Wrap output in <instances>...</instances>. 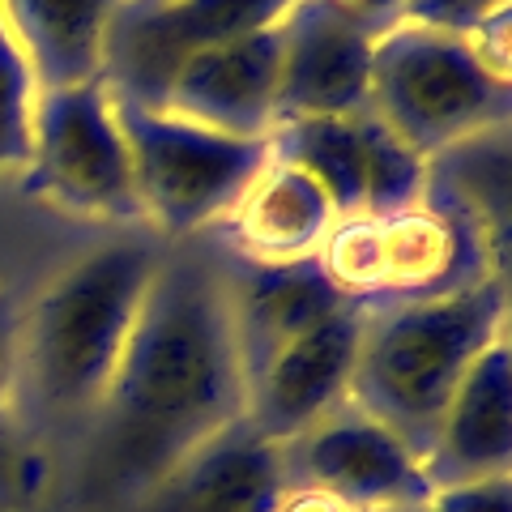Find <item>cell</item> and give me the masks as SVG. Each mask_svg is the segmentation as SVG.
I'll return each instance as SVG.
<instances>
[{
    "label": "cell",
    "mask_w": 512,
    "mask_h": 512,
    "mask_svg": "<svg viewBox=\"0 0 512 512\" xmlns=\"http://www.w3.org/2000/svg\"><path fill=\"white\" fill-rule=\"evenodd\" d=\"M508 333V274L436 299L367 303L350 402L427 453L461 376Z\"/></svg>",
    "instance_id": "2"
},
{
    "label": "cell",
    "mask_w": 512,
    "mask_h": 512,
    "mask_svg": "<svg viewBox=\"0 0 512 512\" xmlns=\"http://www.w3.org/2000/svg\"><path fill=\"white\" fill-rule=\"evenodd\" d=\"M116 103L133 154L137 210L163 235L214 231L274 158V141L218 133L124 94Z\"/></svg>",
    "instance_id": "5"
},
{
    "label": "cell",
    "mask_w": 512,
    "mask_h": 512,
    "mask_svg": "<svg viewBox=\"0 0 512 512\" xmlns=\"http://www.w3.org/2000/svg\"><path fill=\"white\" fill-rule=\"evenodd\" d=\"M427 487L512 474V355L508 333L491 342L448 397L423 453Z\"/></svg>",
    "instance_id": "15"
},
{
    "label": "cell",
    "mask_w": 512,
    "mask_h": 512,
    "mask_svg": "<svg viewBox=\"0 0 512 512\" xmlns=\"http://www.w3.org/2000/svg\"><path fill=\"white\" fill-rule=\"evenodd\" d=\"M282 495V444L235 419L120 512H278Z\"/></svg>",
    "instance_id": "14"
},
{
    "label": "cell",
    "mask_w": 512,
    "mask_h": 512,
    "mask_svg": "<svg viewBox=\"0 0 512 512\" xmlns=\"http://www.w3.org/2000/svg\"><path fill=\"white\" fill-rule=\"evenodd\" d=\"M342 5H346V9H355L359 18H367V22H372V26L380 30V26H389V22L397 18L402 0H342Z\"/></svg>",
    "instance_id": "26"
},
{
    "label": "cell",
    "mask_w": 512,
    "mask_h": 512,
    "mask_svg": "<svg viewBox=\"0 0 512 512\" xmlns=\"http://www.w3.org/2000/svg\"><path fill=\"white\" fill-rule=\"evenodd\" d=\"M128 0H5L39 90L107 77L111 26Z\"/></svg>",
    "instance_id": "18"
},
{
    "label": "cell",
    "mask_w": 512,
    "mask_h": 512,
    "mask_svg": "<svg viewBox=\"0 0 512 512\" xmlns=\"http://www.w3.org/2000/svg\"><path fill=\"white\" fill-rule=\"evenodd\" d=\"M376 35L380 30L342 0H295L278 22V120L367 111Z\"/></svg>",
    "instance_id": "11"
},
{
    "label": "cell",
    "mask_w": 512,
    "mask_h": 512,
    "mask_svg": "<svg viewBox=\"0 0 512 512\" xmlns=\"http://www.w3.org/2000/svg\"><path fill=\"white\" fill-rule=\"evenodd\" d=\"M235 419H244V367L222 269L197 256L158 261L124 359L90 419L86 495L120 512Z\"/></svg>",
    "instance_id": "1"
},
{
    "label": "cell",
    "mask_w": 512,
    "mask_h": 512,
    "mask_svg": "<svg viewBox=\"0 0 512 512\" xmlns=\"http://www.w3.org/2000/svg\"><path fill=\"white\" fill-rule=\"evenodd\" d=\"M278 512H350L346 504H338L333 495H320V491H303V487H286Z\"/></svg>",
    "instance_id": "25"
},
{
    "label": "cell",
    "mask_w": 512,
    "mask_h": 512,
    "mask_svg": "<svg viewBox=\"0 0 512 512\" xmlns=\"http://www.w3.org/2000/svg\"><path fill=\"white\" fill-rule=\"evenodd\" d=\"M508 171H512L508 128L461 141V146L444 150L427 163V192H436L453 210L466 214L504 265H508Z\"/></svg>",
    "instance_id": "19"
},
{
    "label": "cell",
    "mask_w": 512,
    "mask_h": 512,
    "mask_svg": "<svg viewBox=\"0 0 512 512\" xmlns=\"http://www.w3.org/2000/svg\"><path fill=\"white\" fill-rule=\"evenodd\" d=\"M367 303H342L308 333L274 350L244 380V419L274 444L295 440L350 402Z\"/></svg>",
    "instance_id": "10"
},
{
    "label": "cell",
    "mask_w": 512,
    "mask_h": 512,
    "mask_svg": "<svg viewBox=\"0 0 512 512\" xmlns=\"http://www.w3.org/2000/svg\"><path fill=\"white\" fill-rule=\"evenodd\" d=\"M512 0H402L393 22H410L423 30H440V35L470 39L495 18H508Z\"/></svg>",
    "instance_id": "21"
},
{
    "label": "cell",
    "mask_w": 512,
    "mask_h": 512,
    "mask_svg": "<svg viewBox=\"0 0 512 512\" xmlns=\"http://www.w3.org/2000/svg\"><path fill=\"white\" fill-rule=\"evenodd\" d=\"M376 235H380L376 303L453 295L508 269L491 252L483 231L436 192H423L406 210L376 218Z\"/></svg>",
    "instance_id": "13"
},
{
    "label": "cell",
    "mask_w": 512,
    "mask_h": 512,
    "mask_svg": "<svg viewBox=\"0 0 512 512\" xmlns=\"http://www.w3.org/2000/svg\"><path fill=\"white\" fill-rule=\"evenodd\" d=\"M43 457L0 406V512H18L43 491Z\"/></svg>",
    "instance_id": "22"
},
{
    "label": "cell",
    "mask_w": 512,
    "mask_h": 512,
    "mask_svg": "<svg viewBox=\"0 0 512 512\" xmlns=\"http://www.w3.org/2000/svg\"><path fill=\"white\" fill-rule=\"evenodd\" d=\"M18 184L47 210L82 222H141L133 154L107 77L39 90Z\"/></svg>",
    "instance_id": "6"
},
{
    "label": "cell",
    "mask_w": 512,
    "mask_h": 512,
    "mask_svg": "<svg viewBox=\"0 0 512 512\" xmlns=\"http://www.w3.org/2000/svg\"><path fill=\"white\" fill-rule=\"evenodd\" d=\"M367 111L427 163L512 120V77L495 73L470 39L410 22L380 26Z\"/></svg>",
    "instance_id": "4"
},
{
    "label": "cell",
    "mask_w": 512,
    "mask_h": 512,
    "mask_svg": "<svg viewBox=\"0 0 512 512\" xmlns=\"http://www.w3.org/2000/svg\"><path fill=\"white\" fill-rule=\"evenodd\" d=\"M423 512H512V474L431 487Z\"/></svg>",
    "instance_id": "23"
},
{
    "label": "cell",
    "mask_w": 512,
    "mask_h": 512,
    "mask_svg": "<svg viewBox=\"0 0 512 512\" xmlns=\"http://www.w3.org/2000/svg\"><path fill=\"white\" fill-rule=\"evenodd\" d=\"M39 107L35 69L13 35L9 9L0 0V180H18L26 150H30V124Z\"/></svg>",
    "instance_id": "20"
},
{
    "label": "cell",
    "mask_w": 512,
    "mask_h": 512,
    "mask_svg": "<svg viewBox=\"0 0 512 512\" xmlns=\"http://www.w3.org/2000/svg\"><path fill=\"white\" fill-rule=\"evenodd\" d=\"M286 487L333 495L350 512H384L427 500L419 453L355 402L282 444Z\"/></svg>",
    "instance_id": "8"
},
{
    "label": "cell",
    "mask_w": 512,
    "mask_h": 512,
    "mask_svg": "<svg viewBox=\"0 0 512 512\" xmlns=\"http://www.w3.org/2000/svg\"><path fill=\"white\" fill-rule=\"evenodd\" d=\"M274 158L295 163L329 192L338 218H389L427 192V158L372 111L278 120Z\"/></svg>",
    "instance_id": "7"
},
{
    "label": "cell",
    "mask_w": 512,
    "mask_h": 512,
    "mask_svg": "<svg viewBox=\"0 0 512 512\" xmlns=\"http://www.w3.org/2000/svg\"><path fill=\"white\" fill-rule=\"evenodd\" d=\"M13 367H18V325H13L9 299L0 291V402H5V393L13 384Z\"/></svg>",
    "instance_id": "24"
},
{
    "label": "cell",
    "mask_w": 512,
    "mask_h": 512,
    "mask_svg": "<svg viewBox=\"0 0 512 512\" xmlns=\"http://www.w3.org/2000/svg\"><path fill=\"white\" fill-rule=\"evenodd\" d=\"M338 210L329 192L295 163L269 158V167L244 188L235 210L218 222L235 261L252 265H303L316 261Z\"/></svg>",
    "instance_id": "16"
},
{
    "label": "cell",
    "mask_w": 512,
    "mask_h": 512,
    "mask_svg": "<svg viewBox=\"0 0 512 512\" xmlns=\"http://www.w3.org/2000/svg\"><path fill=\"white\" fill-rule=\"evenodd\" d=\"M158 252L107 244L47 282L18 329V367L30 402L52 423H90L133 338Z\"/></svg>",
    "instance_id": "3"
},
{
    "label": "cell",
    "mask_w": 512,
    "mask_h": 512,
    "mask_svg": "<svg viewBox=\"0 0 512 512\" xmlns=\"http://www.w3.org/2000/svg\"><path fill=\"white\" fill-rule=\"evenodd\" d=\"M291 5L295 0H128L111 26L107 82L124 99L154 103L184 56L278 26Z\"/></svg>",
    "instance_id": "9"
},
{
    "label": "cell",
    "mask_w": 512,
    "mask_h": 512,
    "mask_svg": "<svg viewBox=\"0 0 512 512\" xmlns=\"http://www.w3.org/2000/svg\"><path fill=\"white\" fill-rule=\"evenodd\" d=\"M222 282H227V312H231V333H235L244 380L274 350L295 342L316 320H325L342 303H350L333 291L329 278L316 269V261H303V265L235 261L222 274Z\"/></svg>",
    "instance_id": "17"
},
{
    "label": "cell",
    "mask_w": 512,
    "mask_h": 512,
    "mask_svg": "<svg viewBox=\"0 0 512 512\" xmlns=\"http://www.w3.org/2000/svg\"><path fill=\"white\" fill-rule=\"evenodd\" d=\"M282 39L278 26L201 47L167 73L154 107L231 137L269 141L278 128Z\"/></svg>",
    "instance_id": "12"
}]
</instances>
